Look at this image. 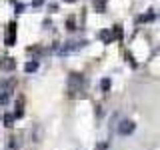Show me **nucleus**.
I'll use <instances>...</instances> for the list:
<instances>
[{
    "mask_svg": "<svg viewBox=\"0 0 160 150\" xmlns=\"http://www.w3.org/2000/svg\"><path fill=\"white\" fill-rule=\"evenodd\" d=\"M84 90H86V78H84V74L72 72L68 76V94L72 98H78L84 94Z\"/></svg>",
    "mask_w": 160,
    "mask_h": 150,
    "instance_id": "f257e3e1",
    "label": "nucleus"
},
{
    "mask_svg": "<svg viewBox=\"0 0 160 150\" xmlns=\"http://www.w3.org/2000/svg\"><path fill=\"white\" fill-rule=\"evenodd\" d=\"M14 68H16V58H12V56H2L0 58V70L12 72Z\"/></svg>",
    "mask_w": 160,
    "mask_h": 150,
    "instance_id": "f03ea898",
    "label": "nucleus"
},
{
    "mask_svg": "<svg viewBox=\"0 0 160 150\" xmlns=\"http://www.w3.org/2000/svg\"><path fill=\"white\" fill-rule=\"evenodd\" d=\"M16 22H10L8 24V32H6V40H4V42H6V46H14V44H16Z\"/></svg>",
    "mask_w": 160,
    "mask_h": 150,
    "instance_id": "7ed1b4c3",
    "label": "nucleus"
},
{
    "mask_svg": "<svg viewBox=\"0 0 160 150\" xmlns=\"http://www.w3.org/2000/svg\"><path fill=\"white\" fill-rule=\"evenodd\" d=\"M134 128H136V124H134L132 120H122L120 126H118V132L122 134V136H128V134L134 132Z\"/></svg>",
    "mask_w": 160,
    "mask_h": 150,
    "instance_id": "20e7f679",
    "label": "nucleus"
},
{
    "mask_svg": "<svg viewBox=\"0 0 160 150\" xmlns=\"http://www.w3.org/2000/svg\"><path fill=\"white\" fill-rule=\"evenodd\" d=\"M82 46H86V40H80V42H66L62 48L58 50V52H60V54H68V52H72V50L82 48Z\"/></svg>",
    "mask_w": 160,
    "mask_h": 150,
    "instance_id": "39448f33",
    "label": "nucleus"
},
{
    "mask_svg": "<svg viewBox=\"0 0 160 150\" xmlns=\"http://www.w3.org/2000/svg\"><path fill=\"white\" fill-rule=\"evenodd\" d=\"M24 114V98L20 96L18 100H16V110H14V118H20Z\"/></svg>",
    "mask_w": 160,
    "mask_h": 150,
    "instance_id": "423d86ee",
    "label": "nucleus"
},
{
    "mask_svg": "<svg viewBox=\"0 0 160 150\" xmlns=\"http://www.w3.org/2000/svg\"><path fill=\"white\" fill-rule=\"evenodd\" d=\"M100 38L104 40V44H110L112 42V30H102V32H100Z\"/></svg>",
    "mask_w": 160,
    "mask_h": 150,
    "instance_id": "0eeeda50",
    "label": "nucleus"
},
{
    "mask_svg": "<svg viewBox=\"0 0 160 150\" xmlns=\"http://www.w3.org/2000/svg\"><path fill=\"white\" fill-rule=\"evenodd\" d=\"M92 6L96 8V12H104V8H106V0H94Z\"/></svg>",
    "mask_w": 160,
    "mask_h": 150,
    "instance_id": "6e6552de",
    "label": "nucleus"
},
{
    "mask_svg": "<svg viewBox=\"0 0 160 150\" xmlns=\"http://www.w3.org/2000/svg\"><path fill=\"white\" fill-rule=\"evenodd\" d=\"M8 150H18V138L8 136Z\"/></svg>",
    "mask_w": 160,
    "mask_h": 150,
    "instance_id": "1a4fd4ad",
    "label": "nucleus"
},
{
    "mask_svg": "<svg viewBox=\"0 0 160 150\" xmlns=\"http://www.w3.org/2000/svg\"><path fill=\"white\" fill-rule=\"evenodd\" d=\"M4 126H8V128L14 126V114H4Z\"/></svg>",
    "mask_w": 160,
    "mask_h": 150,
    "instance_id": "9d476101",
    "label": "nucleus"
},
{
    "mask_svg": "<svg viewBox=\"0 0 160 150\" xmlns=\"http://www.w3.org/2000/svg\"><path fill=\"white\" fill-rule=\"evenodd\" d=\"M24 70H26V72H34V70H38V62H36V60H32V62H26Z\"/></svg>",
    "mask_w": 160,
    "mask_h": 150,
    "instance_id": "9b49d317",
    "label": "nucleus"
},
{
    "mask_svg": "<svg viewBox=\"0 0 160 150\" xmlns=\"http://www.w3.org/2000/svg\"><path fill=\"white\" fill-rule=\"evenodd\" d=\"M112 38H116V40L122 38V26H120V24H116V26H114V34H112Z\"/></svg>",
    "mask_w": 160,
    "mask_h": 150,
    "instance_id": "f8f14e48",
    "label": "nucleus"
},
{
    "mask_svg": "<svg viewBox=\"0 0 160 150\" xmlns=\"http://www.w3.org/2000/svg\"><path fill=\"white\" fill-rule=\"evenodd\" d=\"M100 88H102L104 92H108V90H110V78H104L102 82H100Z\"/></svg>",
    "mask_w": 160,
    "mask_h": 150,
    "instance_id": "ddd939ff",
    "label": "nucleus"
},
{
    "mask_svg": "<svg viewBox=\"0 0 160 150\" xmlns=\"http://www.w3.org/2000/svg\"><path fill=\"white\" fill-rule=\"evenodd\" d=\"M138 20H140V22H150V20H154V14L148 12V14H144V16H140Z\"/></svg>",
    "mask_w": 160,
    "mask_h": 150,
    "instance_id": "4468645a",
    "label": "nucleus"
},
{
    "mask_svg": "<svg viewBox=\"0 0 160 150\" xmlns=\"http://www.w3.org/2000/svg\"><path fill=\"white\" fill-rule=\"evenodd\" d=\"M108 148V144L106 142H102V144H96V146H94V150H106Z\"/></svg>",
    "mask_w": 160,
    "mask_h": 150,
    "instance_id": "2eb2a0df",
    "label": "nucleus"
},
{
    "mask_svg": "<svg viewBox=\"0 0 160 150\" xmlns=\"http://www.w3.org/2000/svg\"><path fill=\"white\" fill-rule=\"evenodd\" d=\"M14 6H16V14H20V12H22V10H24V4H20V2H16V4H14Z\"/></svg>",
    "mask_w": 160,
    "mask_h": 150,
    "instance_id": "dca6fc26",
    "label": "nucleus"
},
{
    "mask_svg": "<svg viewBox=\"0 0 160 150\" xmlns=\"http://www.w3.org/2000/svg\"><path fill=\"white\" fill-rule=\"evenodd\" d=\"M68 30H74V18H68Z\"/></svg>",
    "mask_w": 160,
    "mask_h": 150,
    "instance_id": "f3484780",
    "label": "nucleus"
},
{
    "mask_svg": "<svg viewBox=\"0 0 160 150\" xmlns=\"http://www.w3.org/2000/svg\"><path fill=\"white\" fill-rule=\"evenodd\" d=\"M64 2H76V0H64Z\"/></svg>",
    "mask_w": 160,
    "mask_h": 150,
    "instance_id": "a211bd4d",
    "label": "nucleus"
}]
</instances>
